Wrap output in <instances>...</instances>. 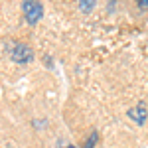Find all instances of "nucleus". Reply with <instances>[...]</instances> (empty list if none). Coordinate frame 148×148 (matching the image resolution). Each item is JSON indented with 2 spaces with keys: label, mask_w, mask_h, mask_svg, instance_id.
<instances>
[{
  "label": "nucleus",
  "mask_w": 148,
  "mask_h": 148,
  "mask_svg": "<svg viewBox=\"0 0 148 148\" xmlns=\"http://www.w3.org/2000/svg\"><path fill=\"white\" fill-rule=\"evenodd\" d=\"M10 57L18 65H28V63L34 61V49L30 46H26V44H22V42H14L10 47Z\"/></svg>",
  "instance_id": "nucleus-1"
},
{
  "label": "nucleus",
  "mask_w": 148,
  "mask_h": 148,
  "mask_svg": "<svg viewBox=\"0 0 148 148\" xmlns=\"http://www.w3.org/2000/svg\"><path fill=\"white\" fill-rule=\"evenodd\" d=\"M65 148H77V146H75V144H67Z\"/></svg>",
  "instance_id": "nucleus-7"
},
{
  "label": "nucleus",
  "mask_w": 148,
  "mask_h": 148,
  "mask_svg": "<svg viewBox=\"0 0 148 148\" xmlns=\"http://www.w3.org/2000/svg\"><path fill=\"white\" fill-rule=\"evenodd\" d=\"M97 140H99V132L97 130H93L91 136L85 140V144H83V148H95V144H97Z\"/></svg>",
  "instance_id": "nucleus-4"
},
{
  "label": "nucleus",
  "mask_w": 148,
  "mask_h": 148,
  "mask_svg": "<svg viewBox=\"0 0 148 148\" xmlns=\"http://www.w3.org/2000/svg\"><path fill=\"white\" fill-rule=\"evenodd\" d=\"M93 8H95V4H93V2H89V0H81V2H79V10L85 12V14H89Z\"/></svg>",
  "instance_id": "nucleus-5"
},
{
  "label": "nucleus",
  "mask_w": 148,
  "mask_h": 148,
  "mask_svg": "<svg viewBox=\"0 0 148 148\" xmlns=\"http://www.w3.org/2000/svg\"><path fill=\"white\" fill-rule=\"evenodd\" d=\"M138 6L140 8H148V0H138Z\"/></svg>",
  "instance_id": "nucleus-6"
},
{
  "label": "nucleus",
  "mask_w": 148,
  "mask_h": 148,
  "mask_svg": "<svg viewBox=\"0 0 148 148\" xmlns=\"http://www.w3.org/2000/svg\"><path fill=\"white\" fill-rule=\"evenodd\" d=\"M128 116L132 119V121H136L138 126H144V123H146V116H148V111H146V103L140 101L134 107V109H130L128 111Z\"/></svg>",
  "instance_id": "nucleus-3"
},
{
  "label": "nucleus",
  "mask_w": 148,
  "mask_h": 148,
  "mask_svg": "<svg viewBox=\"0 0 148 148\" xmlns=\"http://www.w3.org/2000/svg\"><path fill=\"white\" fill-rule=\"evenodd\" d=\"M22 10H24V16H26V22L30 26H36L40 22V18H44V4L42 2H36V0L22 2Z\"/></svg>",
  "instance_id": "nucleus-2"
}]
</instances>
